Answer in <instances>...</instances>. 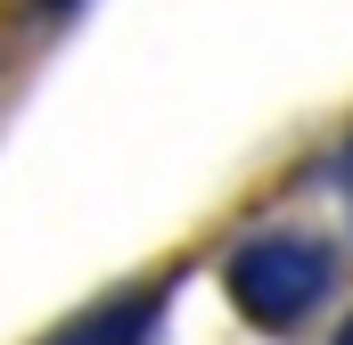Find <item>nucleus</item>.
<instances>
[{"mask_svg":"<svg viewBox=\"0 0 353 345\" xmlns=\"http://www.w3.org/2000/svg\"><path fill=\"white\" fill-rule=\"evenodd\" d=\"M337 345H353V321H345V329H337Z\"/></svg>","mask_w":353,"mask_h":345,"instance_id":"nucleus-4","label":"nucleus"},{"mask_svg":"<svg viewBox=\"0 0 353 345\" xmlns=\"http://www.w3.org/2000/svg\"><path fill=\"white\" fill-rule=\"evenodd\" d=\"M345 189H353V157H345Z\"/></svg>","mask_w":353,"mask_h":345,"instance_id":"nucleus-5","label":"nucleus"},{"mask_svg":"<svg viewBox=\"0 0 353 345\" xmlns=\"http://www.w3.org/2000/svg\"><path fill=\"white\" fill-rule=\"evenodd\" d=\"M33 8H50V17H66V8H74V0H33Z\"/></svg>","mask_w":353,"mask_h":345,"instance_id":"nucleus-3","label":"nucleus"},{"mask_svg":"<svg viewBox=\"0 0 353 345\" xmlns=\"http://www.w3.org/2000/svg\"><path fill=\"white\" fill-rule=\"evenodd\" d=\"M337 279H345V263L312 230H255L239 255L222 263V288H230V304L255 329H304L337 296Z\"/></svg>","mask_w":353,"mask_h":345,"instance_id":"nucleus-1","label":"nucleus"},{"mask_svg":"<svg viewBox=\"0 0 353 345\" xmlns=\"http://www.w3.org/2000/svg\"><path fill=\"white\" fill-rule=\"evenodd\" d=\"M148 321H157V296H123L115 313H99V321H83L66 345H140L148 337Z\"/></svg>","mask_w":353,"mask_h":345,"instance_id":"nucleus-2","label":"nucleus"}]
</instances>
